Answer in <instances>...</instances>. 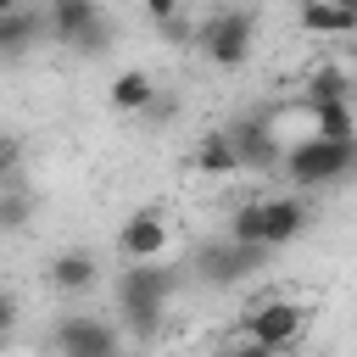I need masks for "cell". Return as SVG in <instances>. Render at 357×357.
Instances as JSON below:
<instances>
[{
  "label": "cell",
  "mask_w": 357,
  "mask_h": 357,
  "mask_svg": "<svg viewBox=\"0 0 357 357\" xmlns=\"http://www.w3.org/2000/svg\"><path fill=\"white\" fill-rule=\"evenodd\" d=\"M307 223H312V212H307V201H296V195L245 201V206H234V218H229V240H234V245H262V251H273V245L296 240Z\"/></svg>",
  "instance_id": "cell-1"
},
{
  "label": "cell",
  "mask_w": 357,
  "mask_h": 357,
  "mask_svg": "<svg viewBox=\"0 0 357 357\" xmlns=\"http://www.w3.org/2000/svg\"><path fill=\"white\" fill-rule=\"evenodd\" d=\"M178 273L173 268H156V262H128L123 279H117V301H123V318L139 340H151L162 329V312H167V296H173Z\"/></svg>",
  "instance_id": "cell-2"
},
{
  "label": "cell",
  "mask_w": 357,
  "mask_h": 357,
  "mask_svg": "<svg viewBox=\"0 0 357 357\" xmlns=\"http://www.w3.org/2000/svg\"><path fill=\"white\" fill-rule=\"evenodd\" d=\"M39 22H45L61 45L84 50V56H100V50H106V11H100L95 0H56Z\"/></svg>",
  "instance_id": "cell-3"
},
{
  "label": "cell",
  "mask_w": 357,
  "mask_h": 357,
  "mask_svg": "<svg viewBox=\"0 0 357 357\" xmlns=\"http://www.w3.org/2000/svg\"><path fill=\"white\" fill-rule=\"evenodd\" d=\"M351 156H357V145L301 139V145H296V151L284 156V173H290V184L312 190V184H335V178H346V173H351Z\"/></svg>",
  "instance_id": "cell-4"
},
{
  "label": "cell",
  "mask_w": 357,
  "mask_h": 357,
  "mask_svg": "<svg viewBox=\"0 0 357 357\" xmlns=\"http://www.w3.org/2000/svg\"><path fill=\"white\" fill-rule=\"evenodd\" d=\"M251 33H257V17L240 11V6H229V11H212V17H206L201 50H206V61H218V67H240V61L251 56Z\"/></svg>",
  "instance_id": "cell-5"
},
{
  "label": "cell",
  "mask_w": 357,
  "mask_h": 357,
  "mask_svg": "<svg viewBox=\"0 0 357 357\" xmlns=\"http://www.w3.org/2000/svg\"><path fill=\"white\" fill-rule=\"evenodd\" d=\"M56 357H123V340L106 318L73 312L56 324Z\"/></svg>",
  "instance_id": "cell-6"
},
{
  "label": "cell",
  "mask_w": 357,
  "mask_h": 357,
  "mask_svg": "<svg viewBox=\"0 0 357 357\" xmlns=\"http://www.w3.org/2000/svg\"><path fill=\"white\" fill-rule=\"evenodd\" d=\"M296 335H301V307L296 301H262V307L245 312V346L284 351Z\"/></svg>",
  "instance_id": "cell-7"
},
{
  "label": "cell",
  "mask_w": 357,
  "mask_h": 357,
  "mask_svg": "<svg viewBox=\"0 0 357 357\" xmlns=\"http://www.w3.org/2000/svg\"><path fill=\"white\" fill-rule=\"evenodd\" d=\"M268 262V251L262 245H206L201 257H195V268H201V279L206 284H240V279H251L257 268Z\"/></svg>",
  "instance_id": "cell-8"
},
{
  "label": "cell",
  "mask_w": 357,
  "mask_h": 357,
  "mask_svg": "<svg viewBox=\"0 0 357 357\" xmlns=\"http://www.w3.org/2000/svg\"><path fill=\"white\" fill-rule=\"evenodd\" d=\"M223 139H229V151H234V167H240V173H268V167L279 162V145H273L268 123H257V117L229 123V128H223Z\"/></svg>",
  "instance_id": "cell-9"
},
{
  "label": "cell",
  "mask_w": 357,
  "mask_h": 357,
  "mask_svg": "<svg viewBox=\"0 0 357 357\" xmlns=\"http://www.w3.org/2000/svg\"><path fill=\"white\" fill-rule=\"evenodd\" d=\"M117 251H123L128 262H156V257L167 251V223H162V212H134V218L123 223V234H117Z\"/></svg>",
  "instance_id": "cell-10"
},
{
  "label": "cell",
  "mask_w": 357,
  "mask_h": 357,
  "mask_svg": "<svg viewBox=\"0 0 357 357\" xmlns=\"http://www.w3.org/2000/svg\"><path fill=\"white\" fill-rule=\"evenodd\" d=\"M50 284H56L61 296H84V290L95 284V257H89V251H61V257L50 262Z\"/></svg>",
  "instance_id": "cell-11"
},
{
  "label": "cell",
  "mask_w": 357,
  "mask_h": 357,
  "mask_svg": "<svg viewBox=\"0 0 357 357\" xmlns=\"http://www.w3.org/2000/svg\"><path fill=\"white\" fill-rule=\"evenodd\" d=\"M112 106H117V112H151V106H156L151 73H139V67L117 73V78H112Z\"/></svg>",
  "instance_id": "cell-12"
},
{
  "label": "cell",
  "mask_w": 357,
  "mask_h": 357,
  "mask_svg": "<svg viewBox=\"0 0 357 357\" xmlns=\"http://www.w3.org/2000/svg\"><path fill=\"white\" fill-rule=\"evenodd\" d=\"M301 28H307V33H351L357 17H351L346 6H324V0H312V6H301Z\"/></svg>",
  "instance_id": "cell-13"
},
{
  "label": "cell",
  "mask_w": 357,
  "mask_h": 357,
  "mask_svg": "<svg viewBox=\"0 0 357 357\" xmlns=\"http://www.w3.org/2000/svg\"><path fill=\"white\" fill-rule=\"evenodd\" d=\"M346 89H351L346 67H312V78H307V100L312 106H340Z\"/></svg>",
  "instance_id": "cell-14"
},
{
  "label": "cell",
  "mask_w": 357,
  "mask_h": 357,
  "mask_svg": "<svg viewBox=\"0 0 357 357\" xmlns=\"http://www.w3.org/2000/svg\"><path fill=\"white\" fill-rule=\"evenodd\" d=\"M312 139H329V145H351V106H312Z\"/></svg>",
  "instance_id": "cell-15"
},
{
  "label": "cell",
  "mask_w": 357,
  "mask_h": 357,
  "mask_svg": "<svg viewBox=\"0 0 357 357\" xmlns=\"http://www.w3.org/2000/svg\"><path fill=\"white\" fill-rule=\"evenodd\" d=\"M33 223V195L17 184H0V234H22Z\"/></svg>",
  "instance_id": "cell-16"
},
{
  "label": "cell",
  "mask_w": 357,
  "mask_h": 357,
  "mask_svg": "<svg viewBox=\"0 0 357 357\" xmlns=\"http://www.w3.org/2000/svg\"><path fill=\"white\" fill-rule=\"evenodd\" d=\"M195 167L201 173H240L234 167V151H229V139H223V128H212V134H201V145H195Z\"/></svg>",
  "instance_id": "cell-17"
},
{
  "label": "cell",
  "mask_w": 357,
  "mask_h": 357,
  "mask_svg": "<svg viewBox=\"0 0 357 357\" xmlns=\"http://www.w3.org/2000/svg\"><path fill=\"white\" fill-rule=\"evenodd\" d=\"M39 28H45V22H39L33 11H11V17H0V56H17V50H28Z\"/></svg>",
  "instance_id": "cell-18"
},
{
  "label": "cell",
  "mask_w": 357,
  "mask_h": 357,
  "mask_svg": "<svg viewBox=\"0 0 357 357\" xmlns=\"http://www.w3.org/2000/svg\"><path fill=\"white\" fill-rule=\"evenodd\" d=\"M17 162H22V145H17L11 134H0V184L17 178Z\"/></svg>",
  "instance_id": "cell-19"
},
{
  "label": "cell",
  "mask_w": 357,
  "mask_h": 357,
  "mask_svg": "<svg viewBox=\"0 0 357 357\" xmlns=\"http://www.w3.org/2000/svg\"><path fill=\"white\" fill-rule=\"evenodd\" d=\"M11 324H17V296L0 290V335H11Z\"/></svg>",
  "instance_id": "cell-20"
},
{
  "label": "cell",
  "mask_w": 357,
  "mask_h": 357,
  "mask_svg": "<svg viewBox=\"0 0 357 357\" xmlns=\"http://www.w3.org/2000/svg\"><path fill=\"white\" fill-rule=\"evenodd\" d=\"M229 357H279V351H262V346H240V351H229Z\"/></svg>",
  "instance_id": "cell-21"
},
{
  "label": "cell",
  "mask_w": 357,
  "mask_h": 357,
  "mask_svg": "<svg viewBox=\"0 0 357 357\" xmlns=\"http://www.w3.org/2000/svg\"><path fill=\"white\" fill-rule=\"evenodd\" d=\"M0 351H6V335H0Z\"/></svg>",
  "instance_id": "cell-22"
},
{
  "label": "cell",
  "mask_w": 357,
  "mask_h": 357,
  "mask_svg": "<svg viewBox=\"0 0 357 357\" xmlns=\"http://www.w3.org/2000/svg\"><path fill=\"white\" fill-rule=\"evenodd\" d=\"M134 357H145V351H134Z\"/></svg>",
  "instance_id": "cell-23"
}]
</instances>
